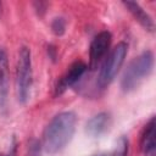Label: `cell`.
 <instances>
[{
  "mask_svg": "<svg viewBox=\"0 0 156 156\" xmlns=\"http://www.w3.org/2000/svg\"><path fill=\"white\" fill-rule=\"evenodd\" d=\"M51 30L55 35L61 37L65 34L66 32V21L62 17H56L54 18V21L51 22Z\"/></svg>",
  "mask_w": 156,
  "mask_h": 156,
  "instance_id": "obj_11",
  "label": "cell"
},
{
  "mask_svg": "<svg viewBox=\"0 0 156 156\" xmlns=\"http://www.w3.org/2000/svg\"><path fill=\"white\" fill-rule=\"evenodd\" d=\"M127 52H128V44L126 41H119L112 49V51L110 52V55L102 63L99 76H98L96 85L100 89L107 88L111 84V82L115 79V77L117 76L118 71L121 69L124 62Z\"/></svg>",
  "mask_w": 156,
  "mask_h": 156,
  "instance_id": "obj_4",
  "label": "cell"
},
{
  "mask_svg": "<svg viewBox=\"0 0 156 156\" xmlns=\"http://www.w3.org/2000/svg\"><path fill=\"white\" fill-rule=\"evenodd\" d=\"M124 7L130 12V15L135 18V21L147 32H154L155 30V22L152 17L135 1H122Z\"/></svg>",
  "mask_w": 156,
  "mask_h": 156,
  "instance_id": "obj_8",
  "label": "cell"
},
{
  "mask_svg": "<svg viewBox=\"0 0 156 156\" xmlns=\"http://www.w3.org/2000/svg\"><path fill=\"white\" fill-rule=\"evenodd\" d=\"M0 156H13L12 154H0Z\"/></svg>",
  "mask_w": 156,
  "mask_h": 156,
  "instance_id": "obj_13",
  "label": "cell"
},
{
  "mask_svg": "<svg viewBox=\"0 0 156 156\" xmlns=\"http://www.w3.org/2000/svg\"><path fill=\"white\" fill-rule=\"evenodd\" d=\"M155 136H156V121H155V117H151L144 128V132L141 134V141H140L141 150L145 155L154 154L156 149Z\"/></svg>",
  "mask_w": 156,
  "mask_h": 156,
  "instance_id": "obj_9",
  "label": "cell"
},
{
  "mask_svg": "<svg viewBox=\"0 0 156 156\" xmlns=\"http://www.w3.org/2000/svg\"><path fill=\"white\" fill-rule=\"evenodd\" d=\"M9 88V60L6 51L0 48V107L6 102Z\"/></svg>",
  "mask_w": 156,
  "mask_h": 156,
  "instance_id": "obj_10",
  "label": "cell"
},
{
  "mask_svg": "<svg viewBox=\"0 0 156 156\" xmlns=\"http://www.w3.org/2000/svg\"><path fill=\"white\" fill-rule=\"evenodd\" d=\"M33 83L32 69V54L29 48L22 46L18 50L16 63V94L21 104H26L29 99Z\"/></svg>",
  "mask_w": 156,
  "mask_h": 156,
  "instance_id": "obj_3",
  "label": "cell"
},
{
  "mask_svg": "<svg viewBox=\"0 0 156 156\" xmlns=\"http://www.w3.org/2000/svg\"><path fill=\"white\" fill-rule=\"evenodd\" d=\"M112 124V117L108 112H100L91 117L85 126V132L93 138H100L104 135Z\"/></svg>",
  "mask_w": 156,
  "mask_h": 156,
  "instance_id": "obj_7",
  "label": "cell"
},
{
  "mask_svg": "<svg viewBox=\"0 0 156 156\" xmlns=\"http://www.w3.org/2000/svg\"><path fill=\"white\" fill-rule=\"evenodd\" d=\"M87 69H88V66L82 61H76L74 63H72L66 71V73L57 82L55 87V96L63 94L68 88L73 87L84 76Z\"/></svg>",
  "mask_w": 156,
  "mask_h": 156,
  "instance_id": "obj_6",
  "label": "cell"
},
{
  "mask_svg": "<svg viewBox=\"0 0 156 156\" xmlns=\"http://www.w3.org/2000/svg\"><path fill=\"white\" fill-rule=\"evenodd\" d=\"M1 12H2V4L0 2V17H1Z\"/></svg>",
  "mask_w": 156,
  "mask_h": 156,
  "instance_id": "obj_14",
  "label": "cell"
},
{
  "mask_svg": "<svg viewBox=\"0 0 156 156\" xmlns=\"http://www.w3.org/2000/svg\"><path fill=\"white\" fill-rule=\"evenodd\" d=\"M93 156H106V155H104V154H99V155H93Z\"/></svg>",
  "mask_w": 156,
  "mask_h": 156,
  "instance_id": "obj_15",
  "label": "cell"
},
{
  "mask_svg": "<svg viewBox=\"0 0 156 156\" xmlns=\"http://www.w3.org/2000/svg\"><path fill=\"white\" fill-rule=\"evenodd\" d=\"M77 126V116L72 111L57 113L45 127L43 133V149L49 155L62 151L72 140Z\"/></svg>",
  "mask_w": 156,
  "mask_h": 156,
  "instance_id": "obj_1",
  "label": "cell"
},
{
  "mask_svg": "<svg viewBox=\"0 0 156 156\" xmlns=\"http://www.w3.org/2000/svg\"><path fill=\"white\" fill-rule=\"evenodd\" d=\"M154 68V54L150 50L141 52L133 58L123 72L121 79V88L123 91L129 93L138 88L140 83L149 77Z\"/></svg>",
  "mask_w": 156,
  "mask_h": 156,
  "instance_id": "obj_2",
  "label": "cell"
},
{
  "mask_svg": "<svg viewBox=\"0 0 156 156\" xmlns=\"http://www.w3.org/2000/svg\"><path fill=\"white\" fill-rule=\"evenodd\" d=\"M111 40H112V35L107 30H102L94 37V39L91 40V44H90V49H89V58H90L89 67H90V69H95L98 63L106 55V52L110 48Z\"/></svg>",
  "mask_w": 156,
  "mask_h": 156,
  "instance_id": "obj_5",
  "label": "cell"
},
{
  "mask_svg": "<svg viewBox=\"0 0 156 156\" xmlns=\"http://www.w3.org/2000/svg\"><path fill=\"white\" fill-rule=\"evenodd\" d=\"M127 154H128V140H127V138L122 136L118 140L116 150L113 151V154L111 156H127Z\"/></svg>",
  "mask_w": 156,
  "mask_h": 156,
  "instance_id": "obj_12",
  "label": "cell"
}]
</instances>
